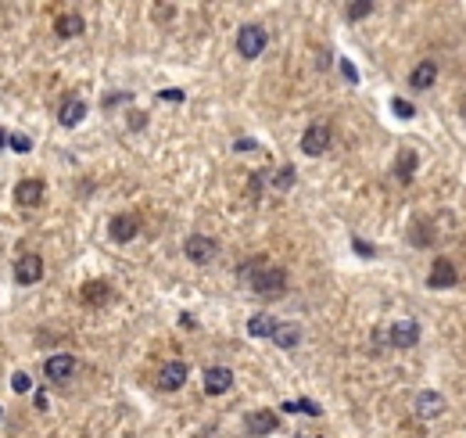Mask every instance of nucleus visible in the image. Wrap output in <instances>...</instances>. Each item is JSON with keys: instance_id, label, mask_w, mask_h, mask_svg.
<instances>
[{"instance_id": "8", "label": "nucleus", "mask_w": 466, "mask_h": 438, "mask_svg": "<svg viewBox=\"0 0 466 438\" xmlns=\"http://www.w3.org/2000/svg\"><path fill=\"white\" fill-rule=\"evenodd\" d=\"M183 251H186V259H194V262H208V259L216 255V241H212V237L194 234V237H186Z\"/></svg>"}, {"instance_id": "28", "label": "nucleus", "mask_w": 466, "mask_h": 438, "mask_svg": "<svg viewBox=\"0 0 466 438\" xmlns=\"http://www.w3.org/2000/svg\"><path fill=\"white\" fill-rule=\"evenodd\" d=\"M11 147H15V151H29L33 144H29L26 137H11Z\"/></svg>"}, {"instance_id": "7", "label": "nucleus", "mask_w": 466, "mask_h": 438, "mask_svg": "<svg viewBox=\"0 0 466 438\" xmlns=\"http://www.w3.org/2000/svg\"><path fill=\"white\" fill-rule=\"evenodd\" d=\"M230 388H233V370H226V367H208L205 370V392L208 395H223Z\"/></svg>"}, {"instance_id": "19", "label": "nucleus", "mask_w": 466, "mask_h": 438, "mask_svg": "<svg viewBox=\"0 0 466 438\" xmlns=\"http://www.w3.org/2000/svg\"><path fill=\"white\" fill-rule=\"evenodd\" d=\"M416 410H420V417H441L445 413V399L438 392H423L416 399Z\"/></svg>"}, {"instance_id": "20", "label": "nucleus", "mask_w": 466, "mask_h": 438, "mask_svg": "<svg viewBox=\"0 0 466 438\" xmlns=\"http://www.w3.org/2000/svg\"><path fill=\"white\" fill-rule=\"evenodd\" d=\"M272 338H276V345H284V348H295V345L302 341V330H298L295 323H280Z\"/></svg>"}, {"instance_id": "29", "label": "nucleus", "mask_w": 466, "mask_h": 438, "mask_svg": "<svg viewBox=\"0 0 466 438\" xmlns=\"http://www.w3.org/2000/svg\"><path fill=\"white\" fill-rule=\"evenodd\" d=\"M355 251H362V255H373V248H369L366 241H355Z\"/></svg>"}, {"instance_id": "3", "label": "nucleus", "mask_w": 466, "mask_h": 438, "mask_svg": "<svg viewBox=\"0 0 466 438\" xmlns=\"http://www.w3.org/2000/svg\"><path fill=\"white\" fill-rule=\"evenodd\" d=\"M108 234H112V241H115V244H129V241L140 234V219H137L133 212L112 216V223H108Z\"/></svg>"}, {"instance_id": "31", "label": "nucleus", "mask_w": 466, "mask_h": 438, "mask_svg": "<svg viewBox=\"0 0 466 438\" xmlns=\"http://www.w3.org/2000/svg\"><path fill=\"white\" fill-rule=\"evenodd\" d=\"M462 119H466V101H462Z\"/></svg>"}, {"instance_id": "25", "label": "nucleus", "mask_w": 466, "mask_h": 438, "mask_svg": "<svg viewBox=\"0 0 466 438\" xmlns=\"http://www.w3.org/2000/svg\"><path fill=\"white\" fill-rule=\"evenodd\" d=\"M11 385H15V392H18V395H22V392H29V377H26V374H15V377H11Z\"/></svg>"}, {"instance_id": "24", "label": "nucleus", "mask_w": 466, "mask_h": 438, "mask_svg": "<svg viewBox=\"0 0 466 438\" xmlns=\"http://www.w3.org/2000/svg\"><path fill=\"white\" fill-rule=\"evenodd\" d=\"M395 115H398V119H413V105H406V101L395 98Z\"/></svg>"}, {"instance_id": "18", "label": "nucleus", "mask_w": 466, "mask_h": 438, "mask_svg": "<svg viewBox=\"0 0 466 438\" xmlns=\"http://www.w3.org/2000/svg\"><path fill=\"white\" fill-rule=\"evenodd\" d=\"M112 298V288L105 284V281H90V284H83V302L86 306H105Z\"/></svg>"}, {"instance_id": "27", "label": "nucleus", "mask_w": 466, "mask_h": 438, "mask_svg": "<svg viewBox=\"0 0 466 438\" xmlns=\"http://www.w3.org/2000/svg\"><path fill=\"white\" fill-rule=\"evenodd\" d=\"M341 72H344V79H351V83L359 79V72H355V65H351V61H341Z\"/></svg>"}, {"instance_id": "23", "label": "nucleus", "mask_w": 466, "mask_h": 438, "mask_svg": "<svg viewBox=\"0 0 466 438\" xmlns=\"http://www.w3.org/2000/svg\"><path fill=\"white\" fill-rule=\"evenodd\" d=\"M158 101H169V105H179V101H183V90H161V94H158Z\"/></svg>"}, {"instance_id": "21", "label": "nucleus", "mask_w": 466, "mask_h": 438, "mask_svg": "<svg viewBox=\"0 0 466 438\" xmlns=\"http://www.w3.org/2000/svg\"><path fill=\"white\" fill-rule=\"evenodd\" d=\"M413 169H416V155H413V151H402V155H398V180H413Z\"/></svg>"}, {"instance_id": "15", "label": "nucleus", "mask_w": 466, "mask_h": 438, "mask_svg": "<svg viewBox=\"0 0 466 438\" xmlns=\"http://www.w3.org/2000/svg\"><path fill=\"white\" fill-rule=\"evenodd\" d=\"M276 427H280V420H276V413H269V410H258V413L248 417V431H251V434H272Z\"/></svg>"}, {"instance_id": "13", "label": "nucleus", "mask_w": 466, "mask_h": 438, "mask_svg": "<svg viewBox=\"0 0 466 438\" xmlns=\"http://www.w3.org/2000/svg\"><path fill=\"white\" fill-rule=\"evenodd\" d=\"M54 33L65 36V40H68V36H79V33H83V15H79V11H61V15L54 19Z\"/></svg>"}, {"instance_id": "2", "label": "nucleus", "mask_w": 466, "mask_h": 438, "mask_svg": "<svg viewBox=\"0 0 466 438\" xmlns=\"http://www.w3.org/2000/svg\"><path fill=\"white\" fill-rule=\"evenodd\" d=\"M265 43H269V36H265V29L262 26H240V33H237V51L244 54V58H258L262 51H265Z\"/></svg>"}, {"instance_id": "4", "label": "nucleus", "mask_w": 466, "mask_h": 438, "mask_svg": "<svg viewBox=\"0 0 466 438\" xmlns=\"http://www.w3.org/2000/svg\"><path fill=\"white\" fill-rule=\"evenodd\" d=\"M330 147V126H323V122H316V126H309L305 133H302V151L305 155H323Z\"/></svg>"}, {"instance_id": "5", "label": "nucleus", "mask_w": 466, "mask_h": 438, "mask_svg": "<svg viewBox=\"0 0 466 438\" xmlns=\"http://www.w3.org/2000/svg\"><path fill=\"white\" fill-rule=\"evenodd\" d=\"M15 277H18V284H36L40 277H43V259L40 255H22L18 262H15Z\"/></svg>"}, {"instance_id": "30", "label": "nucleus", "mask_w": 466, "mask_h": 438, "mask_svg": "<svg viewBox=\"0 0 466 438\" xmlns=\"http://www.w3.org/2000/svg\"><path fill=\"white\" fill-rule=\"evenodd\" d=\"M8 144V137H4V130H0V147H4Z\"/></svg>"}, {"instance_id": "6", "label": "nucleus", "mask_w": 466, "mask_h": 438, "mask_svg": "<svg viewBox=\"0 0 466 438\" xmlns=\"http://www.w3.org/2000/svg\"><path fill=\"white\" fill-rule=\"evenodd\" d=\"M183 381H186V363H179V360L165 363L161 374H158V388L161 392H176V388H183Z\"/></svg>"}, {"instance_id": "11", "label": "nucleus", "mask_w": 466, "mask_h": 438, "mask_svg": "<svg viewBox=\"0 0 466 438\" xmlns=\"http://www.w3.org/2000/svg\"><path fill=\"white\" fill-rule=\"evenodd\" d=\"M416 341H420V327L413 320H402V323L391 327V345L395 348H413Z\"/></svg>"}, {"instance_id": "22", "label": "nucleus", "mask_w": 466, "mask_h": 438, "mask_svg": "<svg viewBox=\"0 0 466 438\" xmlns=\"http://www.w3.org/2000/svg\"><path fill=\"white\" fill-rule=\"evenodd\" d=\"M373 11V4L369 0H359V4H348V19H366Z\"/></svg>"}, {"instance_id": "10", "label": "nucleus", "mask_w": 466, "mask_h": 438, "mask_svg": "<svg viewBox=\"0 0 466 438\" xmlns=\"http://www.w3.org/2000/svg\"><path fill=\"white\" fill-rule=\"evenodd\" d=\"M427 284H430V288H452V284H455V266H452V259H438V262H434Z\"/></svg>"}, {"instance_id": "12", "label": "nucleus", "mask_w": 466, "mask_h": 438, "mask_svg": "<svg viewBox=\"0 0 466 438\" xmlns=\"http://www.w3.org/2000/svg\"><path fill=\"white\" fill-rule=\"evenodd\" d=\"M15 202L18 205H40L43 202V180H22L18 187H15Z\"/></svg>"}, {"instance_id": "16", "label": "nucleus", "mask_w": 466, "mask_h": 438, "mask_svg": "<svg viewBox=\"0 0 466 438\" xmlns=\"http://www.w3.org/2000/svg\"><path fill=\"white\" fill-rule=\"evenodd\" d=\"M276 327H280V323H276L269 313H255V316L248 320V334H251V338H272Z\"/></svg>"}, {"instance_id": "26", "label": "nucleus", "mask_w": 466, "mask_h": 438, "mask_svg": "<svg viewBox=\"0 0 466 438\" xmlns=\"http://www.w3.org/2000/svg\"><path fill=\"white\" fill-rule=\"evenodd\" d=\"M291 180H295V169H284V172L276 177V187H291Z\"/></svg>"}, {"instance_id": "9", "label": "nucleus", "mask_w": 466, "mask_h": 438, "mask_svg": "<svg viewBox=\"0 0 466 438\" xmlns=\"http://www.w3.org/2000/svg\"><path fill=\"white\" fill-rule=\"evenodd\" d=\"M43 370H47V377H51V381H68V377L75 374V356L58 353V356H51V360L43 363Z\"/></svg>"}, {"instance_id": "1", "label": "nucleus", "mask_w": 466, "mask_h": 438, "mask_svg": "<svg viewBox=\"0 0 466 438\" xmlns=\"http://www.w3.org/2000/svg\"><path fill=\"white\" fill-rule=\"evenodd\" d=\"M251 277V288L258 291V295H280L287 288V273L280 270V266H265V270H258V273H248Z\"/></svg>"}, {"instance_id": "14", "label": "nucleus", "mask_w": 466, "mask_h": 438, "mask_svg": "<svg viewBox=\"0 0 466 438\" xmlns=\"http://www.w3.org/2000/svg\"><path fill=\"white\" fill-rule=\"evenodd\" d=\"M86 119V105L79 101V98H68L65 105H61V112H58V122L61 126H79Z\"/></svg>"}, {"instance_id": "17", "label": "nucleus", "mask_w": 466, "mask_h": 438, "mask_svg": "<svg viewBox=\"0 0 466 438\" xmlns=\"http://www.w3.org/2000/svg\"><path fill=\"white\" fill-rule=\"evenodd\" d=\"M434 79H438V65H434V61H420V65L413 68V75H409V83L416 86V90H427V86H434Z\"/></svg>"}]
</instances>
